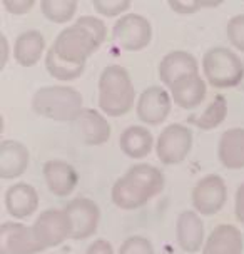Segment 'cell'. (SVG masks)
<instances>
[{"mask_svg":"<svg viewBox=\"0 0 244 254\" xmlns=\"http://www.w3.org/2000/svg\"><path fill=\"white\" fill-rule=\"evenodd\" d=\"M97 49L96 39L87 29L77 24L65 27L45 52V69L57 80H75L84 74L85 64Z\"/></svg>","mask_w":244,"mask_h":254,"instance_id":"1","label":"cell"},{"mask_svg":"<svg viewBox=\"0 0 244 254\" xmlns=\"http://www.w3.org/2000/svg\"><path fill=\"white\" fill-rule=\"evenodd\" d=\"M166 186V178L159 167L137 162L130 166L112 186L111 199L119 209L134 211L159 196Z\"/></svg>","mask_w":244,"mask_h":254,"instance_id":"2","label":"cell"},{"mask_svg":"<svg viewBox=\"0 0 244 254\" xmlns=\"http://www.w3.org/2000/svg\"><path fill=\"white\" fill-rule=\"evenodd\" d=\"M135 89L125 67L111 64L99 77V111L111 117H121L134 107Z\"/></svg>","mask_w":244,"mask_h":254,"instance_id":"3","label":"cell"},{"mask_svg":"<svg viewBox=\"0 0 244 254\" xmlns=\"http://www.w3.org/2000/svg\"><path fill=\"white\" fill-rule=\"evenodd\" d=\"M82 109V94L70 85H45L32 97L35 114L56 122H74Z\"/></svg>","mask_w":244,"mask_h":254,"instance_id":"4","label":"cell"},{"mask_svg":"<svg viewBox=\"0 0 244 254\" xmlns=\"http://www.w3.org/2000/svg\"><path fill=\"white\" fill-rule=\"evenodd\" d=\"M202 77L216 89H231L244 80V64L228 47H212L202 56Z\"/></svg>","mask_w":244,"mask_h":254,"instance_id":"5","label":"cell"},{"mask_svg":"<svg viewBox=\"0 0 244 254\" xmlns=\"http://www.w3.org/2000/svg\"><path fill=\"white\" fill-rule=\"evenodd\" d=\"M194 135L192 130L184 124H169L161 130L156 140L157 159L166 166H176L186 161L192 151Z\"/></svg>","mask_w":244,"mask_h":254,"instance_id":"6","label":"cell"},{"mask_svg":"<svg viewBox=\"0 0 244 254\" xmlns=\"http://www.w3.org/2000/svg\"><path fill=\"white\" fill-rule=\"evenodd\" d=\"M112 39L122 51H142L152 40V25L144 15L125 13V15L119 17V20L114 24Z\"/></svg>","mask_w":244,"mask_h":254,"instance_id":"7","label":"cell"},{"mask_svg":"<svg viewBox=\"0 0 244 254\" xmlns=\"http://www.w3.org/2000/svg\"><path fill=\"white\" fill-rule=\"evenodd\" d=\"M226 201H228V186L219 174H207L192 188V209L204 217L218 214L224 207Z\"/></svg>","mask_w":244,"mask_h":254,"instance_id":"8","label":"cell"},{"mask_svg":"<svg viewBox=\"0 0 244 254\" xmlns=\"http://www.w3.org/2000/svg\"><path fill=\"white\" fill-rule=\"evenodd\" d=\"M32 231L37 243L45 251L70 239V219L65 211L45 209L35 219Z\"/></svg>","mask_w":244,"mask_h":254,"instance_id":"9","label":"cell"},{"mask_svg":"<svg viewBox=\"0 0 244 254\" xmlns=\"http://www.w3.org/2000/svg\"><path fill=\"white\" fill-rule=\"evenodd\" d=\"M70 219V239L82 241L97 233L101 222V209L90 197H75L67 204L65 209Z\"/></svg>","mask_w":244,"mask_h":254,"instance_id":"10","label":"cell"},{"mask_svg":"<svg viewBox=\"0 0 244 254\" xmlns=\"http://www.w3.org/2000/svg\"><path fill=\"white\" fill-rule=\"evenodd\" d=\"M173 104V97L166 87L151 85L139 94V101L135 104V114L142 124L159 126L169 117Z\"/></svg>","mask_w":244,"mask_h":254,"instance_id":"11","label":"cell"},{"mask_svg":"<svg viewBox=\"0 0 244 254\" xmlns=\"http://www.w3.org/2000/svg\"><path fill=\"white\" fill-rule=\"evenodd\" d=\"M42 246L37 243L32 226L19 221L0 224V254H39Z\"/></svg>","mask_w":244,"mask_h":254,"instance_id":"12","label":"cell"},{"mask_svg":"<svg viewBox=\"0 0 244 254\" xmlns=\"http://www.w3.org/2000/svg\"><path fill=\"white\" fill-rule=\"evenodd\" d=\"M176 241L184 253H199L206 243V229L202 216L194 209H186L176 221Z\"/></svg>","mask_w":244,"mask_h":254,"instance_id":"13","label":"cell"},{"mask_svg":"<svg viewBox=\"0 0 244 254\" xmlns=\"http://www.w3.org/2000/svg\"><path fill=\"white\" fill-rule=\"evenodd\" d=\"M75 132L85 146H102L111 139V124L97 109L85 107L74 121Z\"/></svg>","mask_w":244,"mask_h":254,"instance_id":"14","label":"cell"},{"mask_svg":"<svg viewBox=\"0 0 244 254\" xmlns=\"http://www.w3.org/2000/svg\"><path fill=\"white\" fill-rule=\"evenodd\" d=\"M42 174L49 190L57 197H67L79 184V174L75 167L67 161L52 159L42 167Z\"/></svg>","mask_w":244,"mask_h":254,"instance_id":"15","label":"cell"},{"mask_svg":"<svg viewBox=\"0 0 244 254\" xmlns=\"http://www.w3.org/2000/svg\"><path fill=\"white\" fill-rule=\"evenodd\" d=\"M167 90H169L176 106L184 111H194L206 101L207 82L202 75L192 74L176 80Z\"/></svg>","mask_w":244,"mask_h":254,"instance_id":"16","label":"cell"},{"mask_svg":"<svg viewBox=\"0 0 244 254\" xmlns=\"http://www.w3.org/2000/svg\"><path fill=\"white\" fill-rule=\"evenodd\" d=\"M244 236L234 224H218L206 238L201 254H243Z\"/></svg>","mask_w":244,"mask_h":254,"instance_id":"17","label":"cell"},{"mask_svg":"<svg viewBox=\"0 0 244 254\" xmlns=\"http://www.w3.org/2000/svg\"><path fill=\"white\" fill-rule=\"evenodd\" d=\"M199 74V64L191 52L173 51L166 54L159 64V79L166 89L186 75Z\"/></svg>","mask_w":244,"mask_h":254,"instance_id":"18","label":"cell"},{"mask_svg":"<svg viewBox=\"0 0 244 254\" xmlns=\"http://www.w3.org/2000/svg\"><path fill=\"white\" fill-rule=\"evenodd\" d=\"M30 162V152L25 144L13 139L0 142V178L12 181L20 178Z\"/></svg>","mask_w":244,"mask_h":254,"instance_id":"19","label":"cell"},{"mask_svg":"<svg viewBox=\"0 0 244 254\" xmlns=\"http://www.w3.org/2000/svg\"><path fill=\"white\" fill-rule=\"evenodd\" d=\"M5 209L15 219H27L37 211L39 207V192L34 186L27 183L12 184L3 194Z\"/></svg>","mask_w":244,"mask_h":254,"instance_id":"20","label":"cell"},{"mask_svg":"<svg viewBox=\"0 0 244 254\" xmlns=\"http://www.w3.org/2000/svg\"><path fill=\"white\" fill-rule=\"evenodd\" d=\"M218 159L226 169H244V127H231L221 134Z\"/></svg>","mask_w":244,"mask_h":254,"instance_id":"21","label":"cell"},{"mask_svg":"<svg viewBox=\"0 0 244 254\" xmlns=\"http://www.w3.org/2000/svg\"><path fill=\"white\" fill-rule=\"evenodd\" d=\"M119 147L129 159L141 161L152 152V149H156V142L152 132L147 127L129 126L122 130L119 137Z\"/></svg>","mask_w":244,"mask_h":254,"instance_id":"22","label":"cell"},{"mask_svg":"<svg viewBox=\"0 0 244 254\" xmlns=\"http://www.w3.org/2000/svg\"><path fill=\"white\" fill-rule=\"evenodd\" d=\"M45 52V39L39 30H25L13 42V59L22 67L35 65Z\"/></svg>","mask_w":244,"mask_h":254,"instance_id":"23","label":"cell"},{"mask_svg":"<svg viewBox=\"0 0 244 254\" xmlns=\"http://www.w3.org/2000/svg\"><path fill=\"white\" fill-rule=\"evenodd\" d=\"M228 101L223 94H216L212 97V101L207 104L206 109L191 114L187 117V122L194 127L201 130H212L216 127H219L228 117Z\"/></svg>","mask_w":244,"mask_h":254,"instance_id":"24","label":"cell"},{"mask_svg":"<svg viewBox=\"0 0 244 254\" xmlns=\"http://www.w3.org/2000/svg\"><path fill=\"white\" fill-rule=\"evenodd\" d=\"M77 0H42L40 12L47 20L54 24H67L74 19L77 12Z\"/></svg>","mask_w":244,"mask_h":254,"instance_id":"25","label":"cell"},{"mask_svg":"<svg viewBox=\"0 0 244 254\" xmlns=\"http://www.w3.org/2000/svg\"><path fill=\"white\" fill-rule=\"evenodd\" d=\"M226 35H228L229 44L236 51L244 54V13L231 17L226 25Z\"/></svg>","mask_w":244,"mask_h":254,"instance_id":"26","label":"cell"},{"mask_svg":"<svg viewBox=\"0 0 244 254\" xmlns=\"http://www.w3.org/2000/svg\"><path fill=\"white\" fill-rule=\"evenodd\" d=\"M92 7L94 10L104 17H122L129 10L130 2L129 0H94Z\"/></svg>","mask_w":244,"mask_h":254,"instance_id":"27","label":"cell"},{"mask_svg":"<svg viewBox=\"0 0 244 254\" xmlns=\"http://www.w3.org/2000/svg\"><path fill=\"white\" fill-rule=\"evenodd\" d=\"M75 24L84 27V29H87L90 34H92V37L96 39L99 47L106 42L107 27H106V24H104V20H101L99 17H96V15H82V17H79V19L75 20Z\"/></svg>","mask_w":244,"mask_h":254,"instance_id":"28","label":"cell"},{"mask_svg":"<svg viewBox=\"0 0 244 254\" xmlns=\"http://www.w3.org/2000/svg\"><path fill=\"white\" fill-rule=\"evenodd\" d=\"M119 254H156L154 246L144 236H130L121 244Z\"/></svg>","mask_w":244,"mask_h":254,"instance_id":"29","label":"cell"},{"mask_svg":"<svg viewBox=\"0 0 244 254\" xmlns=\"http://www.w3.org/2000/svg\"><path fill=\"white\" fill-rule=\"evenodd\" d=\"M219 3H202V2H196V0H171L169 7L173 8L176 13L179 15H191V13H196L197 10L204 7H216Z\"/></svg>","mask_w":244,"mask_h":254,"instance_id":"30","label":"cell"},{"mask_svg":"<svg viewBox=\"0 0 244 254\" xmlns=\"http://www.w3.org/2000/svg\"><path fill=\"white\" fill-rule=\"evenodd\" d=\"M3 8L12 15H25L30 8H34V0H3Z\"/></svg>","mask_w":244,"mask_h":254,"instance_id":"31","label":"cell"},{"mask_svg":"<svg viewBox=\"0 0 244 254\" xmlns=\"http://www.w3.org/2000/svg\"><path fill=\"white\" fill-rule=\"evenodd\" d=\"M234 216L238 222L244 226V183L239 184L236 190V197H234Z\"/></svg>","mask_w":244,"mask_h":254,"instance_id":"32","label":"cell"},{"mask_svg":"<svg viewBox=\"0 0 244 254\" xmlns=\"http://www.w3.org/2000/svg\"><path fill=\"white\" fill-rule=\"evenodd\" d=\"M85 254H114V248H112V244L107 239L101 238L90 244Z\"/></svg>","mask_w":244,"mask_h":254,"instance_id":"33","label":"cell"},{"mask_svg":"<svg viewBox=\"0 0 244 254\" xmlns=\"http://www.w3.org/2000/svg\"><path fill=\"white\" fill-rule=\"evenodd\" d=\"M0 44H2V61H0V65H2V69H3L8 59V45H7V39L3 37V35L0 37Z\"/></svg>","mask_w":244,"mask_h":254,"instance_id":"34","label":"cell"}]
</instances>
